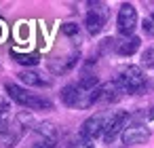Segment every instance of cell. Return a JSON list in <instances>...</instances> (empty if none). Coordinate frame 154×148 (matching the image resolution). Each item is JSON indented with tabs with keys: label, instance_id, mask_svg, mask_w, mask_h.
<instances>
[{
	"label": "cell",
	"instance_id": "9",
	"mask_svg": "<svg viewBox=\"0 0 154 148\" xmlns=\"http://www.w3.org/2000/svg\"><path fill=\"white\" fill-rule=\"evenodd\" d=\"M148 140H150V129L139 121H131L127 129L122 131L125 146H139V144H146Z\"/></svg>",
	"mask_w": 154,
	"mask_h": 148
},
{
	"label": "cell",
	"instance_id": "7",
	"mask_svg": "<svg viewBox=\"0 0 154 148\" xmlns=\"http://www.w3.org/2000/svg\"><path fill=\"white\" fill-rule=\"evenodd\" d=\"M116 28H118V34L122 38H129V36H135V28H137V9L131 5V2H122L120 9H118V15H116Z\"/></svg>",
	"mask_w": 154,
	"mask_h": 148
},
{
	"label": "cell",
	"instance_id": "12",
	"mask_svg": "<svg viewBox=\"0 0 154 148\" xmlns=\"http://www.w3.org/2000/svg\"><path fill=\"white\" fill-rule=\"evenodd\" d=\"M141 45V38L139 36H129V38H122V40H116L114 45V53L120 55V57H131Z\"/></svg>",
	"mask_w": 154,
	"mask_h": 148
},
{
	"label": "cell",
	"instance_id": "18",
	"mask_svg": "<svg viewBox=\"0 0 154 148\" xmlns=\"http://www.w3.org/2000/svg\"><path fill=\"white\" fill-rule=\"evenodd\" d=\"M141 28H143V32H146L148 36H154V11L150 13V17H146V19L141 21Z\"/></svg>",
	"mask_w": 154,
	"mask_h": 148
},
{
	"label": "cell",
	"instance_id": "20",
	"mask_svg": "<svg viewBox=\"0 0 154 148\" xmlns=\"http://www.w3.org/2000/svg\"><path fill=\"white\" fill-rule=\"evenodd\" d=\"M82 148H95L93 144H82Z\"/></svg>",
	"mask_w": 154,
	"mask_h": 148
},
{
	"label": "cell",
	"instance_id": "17",
	"mask_svg": "<svg viewBox=\"0 0 154 148\" xmlns=\"http://www.w3.org/2000/svg\"><path fill=\"white\" fill-rule=\"evenodd\" d=\"M141 64L146 68H154V47H150L141 53Z\"/></svg>",
	"mask_w": 154,
	"mask_h": 148
},
{
	"label": "cell",
	"instance_id": "11",
	"mask_svg": "<svg viewBox=\"0 0 154 148\" xmlns=\"http://www.w3.org/2000/svg\"><path fill=\"white\" fill-rule=\"evenodd\" d=\"M125 91L120 89V85L116 80H110V83H103L99 85V104H114L120 99Z\"/></svg>",
	"mask_w": 154,
	"mask_h": 148
},
{
	"label": "cell",
	"instance_id": "16",
	"mask_svg": "<svg viewBox=\"0 0 154 148\" xmlns=\"http://www.w3.org/2000/svg\"><path fill=\"white\" fill-rule=\"evenodd\" d=\"M78 32H80V26H78V24H74V21H68V24H63V26H61V34H63V36L74 38V36H78Z\"/></svg>",
	"mask_w": 154,
	"mask_h": 148
},
{
	"label": "cell",
	"instance_id": "3",
	"mask_svg": "<svg viewBox=\"0 0 154 148\" xmlns=\"http://www.w3.org/2000/svg\"><path fill=\"white\" fill-rule=\"evenodd\" d=\"M116 83L120 85V89L125 93H131V95H139L148 87V78L139 66H127L120 72V76L116 78Z\"/></svg>",
	"mask_w": 154,
	"mask_h": 148
},
{
	"label": "cell",
	"instance_id": "10",
	"mask_svg": "<svg viewBox=\"0 0 154 148\" xmlns=\"http://www.w3.org/2000/svg\"><path fill=\"white\" fill-rule=\"evenodd\" d=\"M78 59H80V51L78 49H72L68 55H63V57H53V59H49V72L51 74H55V76H61V74H68L76 64H78Z\"/></svg>",
	"mask_w": 154,
	"mask_h": 148
},
{
	"label": "cell",
	"instance_id": "1",
	"mask_svg": "<svg viewBox=\"0 0 154 148\" xmlns=\"http://www.w3.org/2000/svg\"><path fill=\"white\" fill-rule=\"evenodd\" d=\"M5 91H7V95L15 104H19V106H23L28 110H53V102L49 97L38 95V93H32L30 89L19 87L15 83H7L5 85Z\"/></svg>",
	"mask_w": 154,
	"mask_h": 148
},
{
	"label": "cell",
	"instance_id": "19",
	"mask_svg": "<svg viewBox=\"0 0 154 148\" xmlns=\"http://www.w3.org/2000/svg\"><path fill=\"white\" fill-rule=\"evenodd\" d=\"M5 32H7V26H5L2 21H0V40H2V38H5Z\"/></svg>",
	"mask_w": 154,
	"mask_h": 148
},
{
	"label": "cell",
	"instance_id": "4",
	"mask_svg": "<svg viewBox=\"0 0 154 148\" xmlns=\"http://www.w3.org/2000/svg\"><path fill=\"white\" fill-rule=\"evenodd\" d=\"M87 7H89V11L85 17V28L91 36H97L108 21V15H110L108 5L106 2H87Z\"/></svg>",
	"mask_w": 154,
	"mask_h": 148
},
{
	"label": "cell",
	"instance_id": "15",
	"mask_svg": "<svg viewBox=\"0 0 154 148\" xmlns=\"http://www.w3.org/2000/svg\"><path fill=\"white\" fill-rule=\"evenodd\" d=\"M9 110H11L9 102L7 99H0V129L9 125Z\"/></svg>",
	"mask_w": 154,
	"mask_h": 148
},
{
	"label": "cell",
	"instance_id": "2",
	"mask_svg": "<svg viewBox=\"0 0 154 148\" xmlns=\"http://www.w3.org/2000/svg\"><path fill=\"white\" fill-rule=\"evenodd\" d=\"M30 123H32V116L28 112H19L15 121H9L7 127L0 129V148H15V144H19L21 137L26 135Z\"/></svg>",
	"mask_w": 154,
	"mask_h": 148
},
{
	"label": "cell",
	"instance_id": "13",
	"mask_svg": "<svg viewBox=\"0 0 154 148\" xmlns=\"http://www.w3.org/2000/svg\"><path fill=\"white\" fill-rule=\"evenodd\" d=\"M17 78L28 87H38V89L51 87V78H45L42 74H38L34 70H21V72H17Z\"/></svg>",
	"mask_w": 154,
	"mask_h": 148
},
{
	"label": "cell",
	"instance_id": "6",
	"mask_svg": "<svg viewBox=\"0 0 154 148\" xmlns=\"http://www.w3.org/2000/svg\"><path fill=\"white\" fill-rule=\"evenodd\" d=\"M57 144V129L53 123H40L34 127L30 142L23 148H55Z\"/></svg>",
	"mask_w": 154,
	"mask_h": 148
},
{
	"label": "cell",
	"instance_id": "14",
	"mask_svg": "<svg viewBox=\"0 0 154 148\" xmlns=\"http://www.w3.org/2000/svg\"><path fill=\"white\" fill-rule=\"evenodd\" d=\"M11 55H13V59H15L17 64H21V66H38V61H40L38 53H21V51L13 49Z\"/></svg>",
	"mask_w": 154,
	"mask_h": 148
},
{
	"label": "cell",
	"instance_id": "8",
	"mask_svg": "<svg viewBox=\"0 0 154 148\" xmlns=\"http://www.w3.org/2000/svg\"><path fill=\"white\" fill-rule=\"evenodd\" d=\"M129 121H131V114L129 112H125V110L114 112L108 118V125H106V131H103V142L106 144H112L118 135H122V131L127 129Z\"/></svg>",
	"mask_w": 154,
	"mask_h": 148
},
{
	"label": "cell",
	"instance_id": "5",
	"mask_svg": "<svg viewBox=\"0 0 154 148\" xmlns=\"http://www.w3.org/2000/svg\"><path fill=\"white\" fill-rule=\"evenodd\" d=\"M108 118H110V116H108L106 112H97V114L89 116V118L80 125V131H78L80 142H82V144H91L95 137L103 135L106 125H108Z\"/></svg>",
	"mask_w": 154,
	"mask_h": 148
}]
</instances>
